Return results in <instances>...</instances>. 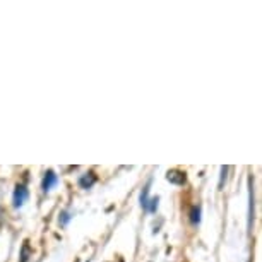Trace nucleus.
<instances>
[{"label": "nucleus", "mask_w": 262, "mask_h": 262, "mask_svg": "<svg viewBox=\"0 0 262 262\" xmlns=\"http://www.w3.org/2000/svg\"><path fill=\"white\" fill-rule=\"evenodd\" d=\"M95 180H96L95 173H88L86 177H82L81 179V185L84 187V189H88V187H91L93 184H95Z\"/></svg>", "instance_id": "obj_4"}, {"label": "nucleus", "mask_w": 262, "mask_h": 262, "mask_svg": "<svg viewBox=\"0 0 262 262\" xmlns=\"http://www.w3.org/2000/svg\"><path fill=\"white\" fill-rule=\"evenodd\" d=\"M55 184H57V175L53 171H48L45 175V180H43V190H50Z\"/></svg>", "instance_id": "obj_2"}, {"label": "nucleus", "mask_w": 262, "mask_h": 262, "mask_svg": "<svg viewBox=\"0 0 262 262\" xmlns=\"http://www.w3.org/2000/svg\"><path fill=\"white\" fill-rule=\"evenodd\" d=\"M192 221H199V209H194V217H192Z\"/></svg>", "instance_id": "obj_5"}, {"label": "nucleus", "mask_w": 262, "mask_h": 262, "mask_svg": "<svg viewBox=\"0 0 262 262\" xmlns=\"http://www.w3.org/2000/svg\"><path fill=\"white\" fill-rule=\"evenodd\" d=\"M168 180L173 182V184H184V182H185V173L170 171V173H168Z\"/></svg>", "instance_id": "obj_3"}, {"label": "nucleus", "mask_w": 262, "mask_h": 262, "mask_svg": "<svg viewBox=\"0 0 262 262\" xmlns=\"http://www.w3.org/2000/svg\"><path fill=\"white\" fill-rule=\"evenodd\" d=\"M26 201H28V190H26V187L17 185L16 190H14V206L21 207Z\"/></svg>", "instance_id": "obj_1"}]
</instances>
